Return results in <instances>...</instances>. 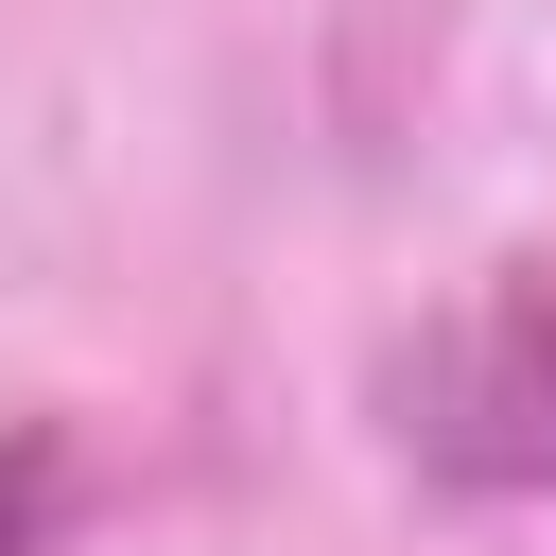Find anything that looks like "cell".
I'll list each match as a JSON object with an SVG mask.
<instances>
[{
	"label": "cell",
	"instance_id": "1",
	"mask_svg": "<svg viewBox=\"0 0 556 556\" xmlns=\"http://www.w3.org/2000/svg\"><path fill=\"white\" fill-rule=\"evenodd\" d=\"M400 434L452 486H556V278H486L400 365Z\"/></svg>",
	"mask_w": 556,
	"mask_h": 556
}]
</instances>
